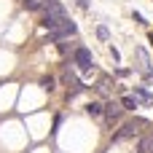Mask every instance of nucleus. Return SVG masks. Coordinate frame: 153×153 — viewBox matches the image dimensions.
I'll return each instance as SVG.
<instances>
[{
  "label": "nucleus",
  "mask_w": 153,
  "mask_h": 153,
  "mask_svg": "<svg viewBox=\"0 0 153 153\" xmlns=\"http://www.w3.org/2000/svg\"><path fill=\"white\" fill-rule=\"evenodd\" d=\"M148 153H153V137H151V145H148Z\"/></svg>",
  "instance_id": "4468645a"
},
{
  "label": "nucleus",
  "mask_w": 153,
  "mask_h": 153,
  "mask_svg": "<svg viewBox=\"0 0 153 153\" xmlns=\"http://www.w3.org/2000/svg\"><path fill=\"white\" fill-rule=\"evenodd\" d=\"M40 86H43L46 91H51V89H54V78H43V81H40Z\"/></svg>",
  "instance_id": "f8f14e48"
},
{
  "label": "nucleus",
  "mask_w": 153,
  "mask_h": 153,
  "mask_svg": "<svg viewBox=\"0 0 153 153\" xmlns=\"http://www.w3.org/2000/svg\"><path fill=\"white\" fill-rule=\"evenodd\" d=\"M151 43H153V35H151Z\"/></svg>",
  "instance_id": "2eb2a0df"
},
{
  "label": "nucleus",
  "mask_w": 153,
  "mask_h": 153,
  "mask_svg": "<svg viewBox=\"0 0 153 153\" xmlns=\"http://www.w3.org/2000/svg\"><path fill=\"white\" fill-rule=\"evenodd\" d=\"M121 105H124V110H134V108H137V100H134V97H124Z\"/></svg>",
  "instance_id": "9d476101"
},
{
  "label": "nucleus",
  "mask_w": 153,
  "mask_h": 153,
  "mask_svg": "<svg viewBox=\"0 0 153 153\" xmlns=\"http://www.w3.org/2000/svg\"><path fill=\"white\" fill-rule=\"evenodd\" d=\"M145 126H148V121H143V118H132L129 124H124V126H121V132H116V134H113V140H129V137L140 134Z\"/></svg>",
  "instance_id": "f03ea898"
},
{
  "label": "nucleus",
  "mask_w": 153,
  "mask_h": 153,
  "mask_svg": "<svg viewBox=\"0 0 153 153\" xmlns=\"http://www.w3.org/2000/svg\"><path fill=\"white\" fill-rule=\"evenodd\" d=\"M73 62H75L81 70H91V65H94V59H91V51H89V48H75Z\"/></svg>",
  "instance_id": "39448f33"
},
{
  "label": "nucleus",
  "mask_w": 153,
  "mask_h": 153,
  "mask_svg": "<svg viewBox=\"0 0 153 153\" xmlns=\"http://www.w3.org/2000/svg\"><path fill=\"white\" fill-rule=\"evenodd\" d=\"M121 113H124V105H118V102H108V105H105V110H102V116H105V121H108V126H113V124H118V118H121Z\"/></svg>",
  "instance_id": "20e7f679"
},
{
  "label": "nucleus",
  "mask_w": 153,
  "mask_h": 153,
  "mask_svg": "<svg viewBox=\"0 0 153 153\" xmlns=\"http://www.w3.org/2000/svg\"><path fill=\"white\" fill-rule=\"evenodd\" d=\"M134 97H140V100H143V102H145V105H151V102H153L151 91H145V89H140V86H137V89H134Z\"/></svg>",
  "instance_id": "1a4fd4ad"
},
{
  "label": "nucleus",
  "mask_w": 153,
  "mask_h": 153,
  "mask_svg": "<svg viewBox=\"0 0 153 153\" xmlns=\"http://www.w3.org/2000/svg\"><path fill=\"white\" fill-rule=\"evenodd\" d=\"M67 35H75V24L67 19V22H62L59 27H54V30H48V40H62V38H67Z\"/></svg>",
  "instance_id": "7ed1b4c3"
},
{
  "label": "nucleus",
  "mask_w": 153,
  "mask_h": 153,
  "mask_svg": "<svg viewBox=\"0 0 153 153\" xmlns=\"http://www.w3.org/2000/svg\"><path fill=\"white\" fill-rule=\"evenodd\" d=\"M102 110H105V105H100V102H89V105H86V113H89V116H94V118H97V116H102Z\"/></svg>",
  "instance_id": "0eeeda50"
},
{
  "label": "nucleus",
  "mask_w": 153,
  "mask_h": 153,
  "mask_svg": "<svg viewBox=\"0 0 153 153\" xmlns=\"http://www.w3.org/2000/svg\"><path fill=\"white\" fill-rule=\"evenodd\" d=\"M62 78H65V83H67V91H70V97H73V94H78V91H83V83H81L75 75H70L67 70H65V75H62Z\"/></svg>",
  "instance_id": "423d86ee"
},
{
  "label": "nucleus",
  "mask_w": 153,
  "mask_h": 153,
  "mask_svg": "<svg viewBox=\"0 0 153 153\" xmlns=\"http://www.w3.org/2000/svg\"><path fill=\"white\" fill-rule=\"evenodd\" d=\"M22 3H24L27 11H40V8L46 5V0H22Z\"/></svg>",
  "instance_id": "6e6552de"
},
{
  "label": "nucleus",
  "mask_w": 153,
  "mask_h": 153,
  "mask_svg": "<svg viewBox=\"0 0 153 153\" xmlns=\"http://www.w3.org/2000/svg\"><path fill=\"white\" fill-rule=\"evenodd\" d=\"M97 91H100V94H108V91H110V81H108V78H102V81L97 83Z\"/></svg>",
  "instance_id": "9b49d317"
},
{
  "label": "nucleus",
  "mask_w": 153,
  "mask_h": 153,
  "mask_svg": "<svg viewBox=\"0 0 153 153\" xmlns=\"http://www.w3.org/2000/svg\"><path fill=\"white\" fill-rule=\"evenodd\" d=\"M97 35H100L102 40H108V27H97Z\"/></svg>",
  "instance_id": "ddd939ff"
},
{
  "label": "nucleus",
  "mask_w": 153,
  "mask_h": 153,
  "mask_svg": "<svg viewBox=\"0 0 153 153\" xmlns=\"http://www.w3.org/2000/svg\"><path fill=\"white\" fill-rule=\"evenodd\" d=\"M62 22H67V13H65V8L56 3V0H46V5H43V19H40V24L46 27V30H54V27H59Z\"/></svg>",
  "instance_id": "f257e3e1"
}]
</instances>
